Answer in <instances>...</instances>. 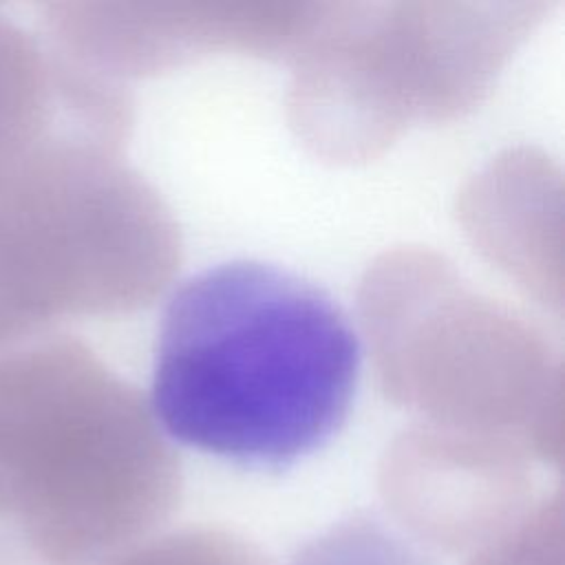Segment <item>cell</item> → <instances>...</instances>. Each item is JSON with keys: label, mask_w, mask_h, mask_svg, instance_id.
I'll list each match as a JSON object with an SVG mask.
<instances>
[{"label": "cell", "mask_w": 565, "mask_h": 565, "mask_svg": "<svg viewBox=\"0 0 565 565\" xmlns=\"http://www.w3.org/2000/svg\"><path fill=\"white\" fill-rule=\"evenodd\" d=\"M104 106L84 66L0 13V181L55 141L99 143Z\"/></svg>", "instance_id": "4"}, {"label": "cell", "mask_w": 565, "mask_h": 565, "mask_svg": "<svg viewBox=\"0 0 565 565\" xmlns=\"http://www.w3.org/2000/svg\"><path fill=\"white\" fill-rule=\"evenodd\" d=\"M543 530L545 523H539L536 539H532V527L521 530L514 536L510 532L501 536V543L475 556L472 565H561V539L550 543L545 541L547 536Z\"/></svg>", "instance_id": "7"}, {"label": "cell", "mask_w": 565, "mask_h": 565, "mask_svg": "<svg viewBox=\"0 0 565 565\" xmlns=\"http://www.w3.org/2000/svg\"><path fill=\"white\" fill-rule=\"evenodd\" d=\"M104 565H269L241 539L221 532H174L143 545H130Z\"/></svg>", "instance_id": "6"}, {"label": "cell", "mask_w": 565, "mask_h": 565, "mask_svg": "<svg viewBox=\"0 0 565 565\" xmlns=\"http://www.w3.org/2000/svg\"><path fill=\"white\" fill-rule=\"evenodd\" d=\"M289 565H433L377 516H351L311 539Z\"/></svg>", "instance_id": "5"}, {"label": "cell", "mask_w": 565, "mask_h": 565, "mask_svg": "<svg viewBox=\"0 0 565 565\" xmlns=\"http://www.w3.org/2000/svg\"><path fill=\"white\" fill-rule=\"evenodd\" d=\"M360 364L358 333L322 287L271 263H218L166 305L152 411L183 446L278 470L342 428Z\"/></svg>", "instance_id": "1"}, {"label": "cell", "mask_w": 565, "mask_h": 565, "mask_svg": "<svg viewBox=\"0 0 565 565\" xmlns=\"http://www.w3.org/2000/svg\"><path fill=\"white\" fill-rule=\"evenodd\" d=\"M128 190L97 143L55 141L0 181V349L130 285Z\"/></svg>", "instance_id": "3"}, {"label": "cell", "mask_w": 565, "mask_h": 565, "mask_svg": "<svg viewBox=\"0 0 565 565\" xmlns=\"http://www.w3.org/2000/svg\"><path fill=\"white\" fill-rule=\"evenodd\" d=\"M128 395L79 342L0 349V523L55 565H104L174 501Z\"/></svg>", "instance_id": "2"}, {"label": "cell", "mask_w": 565, "mask_h": 565, "mask_svg": "<svg viewBox=\"0 0 565 565\" xmlns=\"http://www.w3.org/2000/svg\"><path fill=\"white\" fill-rule=\"evenodd\" d=\"M0 565H55L15 527H0Z\"/></svg>", "instance_id": "8"}]
</instances>
